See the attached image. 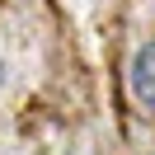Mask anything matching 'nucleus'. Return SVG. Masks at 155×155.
I'll return each instance as SVG.
<instances>
[{
  "instance_id": "f257e3e1",
  "label": "nucleus",
  "mask_w": 155,
  "mask_h": 155,
  "mask_svg": "<svg viewBox=\"0 0 155 155\" xmlns=\"http://www.w3.org/2000/svg\"><path fill=\"white\" fill-rule=\"evenodd\" d=\"M127 89H132V99L146 113H155V38L132 52V61H127Z\"/></svg>"
}]
</instances>
